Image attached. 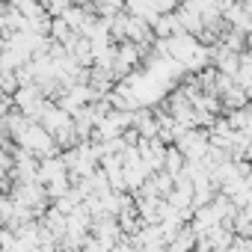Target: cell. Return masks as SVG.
I'll list each match as a JSON object with an SVG mask.
<instances>
[{
    "label": "cell",
    "instance_id": "cell-1",
    "mask_svg": "<svg viewBox=\"0 0 252 252\" xmlns=\"http://www.w3.org/2000/svg\"><path fill=\"white\" fill-rule=\"evenodd\" d=\"M246 39H249V51H252V30H249V33H246Z\"/></svg>",
    "mask_w": 252,
    "mask_h": 252
}]
</instances>
